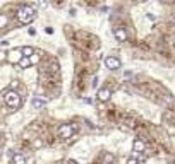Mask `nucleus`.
<instances>
[{"instance_id": "19", "label": "nucleus", "mask_w": 175, "mask_h": 164, "mask_svg": "<svg viewBox=\"0 0 175 164\" xmlns=\"http://www.w3.org/2000/svg\"><path fill=\"white\" fill-rule=\"evenodd\" d=\"M45 33H47V34H53V27L47 26V27H45Z\"/></svg>"}, {"instance_id": "24", "label": "nucleus", "mask_w": 175, "mask_h": 164, "mask_svg": "<svg viewBox=\"0 0 175 164\" xmlns=\"http://www.w3.org/2000/svg\"><path fill=\"white\" fill-rule=\"evenodd\" d=\"M172 22H173V26H175V16H173V17H172Z\"/></svg>"}, {"instance_id": "15", "label": "nucleus", "mask_w": 175, "mask_h": 164, "mask_svg": "<svg viewBox=\"0 0 175 164\" xmlns=\"http://www.w3.org/2000/svg\"><path fill=\"white\" fill-rule=\"evenodd\" d=\"M29 60H31V65H35V63H38V62H39V56L36 55V53H33V55L29 56Z\"/></svg>"}, {"instance_id": "1", "label": "nucleus", "mask_w": 175, "mask_h": 164, "mask_svg": "<svg viewBox=\"0 0 175 164\" xmlns=\"http://www.w3.org/2000/svg\"><path fill=\"white\" fill-rule=\"evenodd\" d=\"M35 16H36V10L33 9L31 5H22V7L17 9V19L22 24H29V22L35 19Z\"/></svg>"}, {"instance_id": "20", "label": "nucleus", "mask_w": 175, "mask_h": 164, "mask_svg": "<svg viewBox=\"0 0 175 164\" xmlns=\"http://www.w3.org/2000/svg\"><path fill=\"white\" fill-rule=\"evenodd\" d=\"M28 33H29V36H35L36 34V29H35V27H29V29H28Z\"/></svg>"}, {"instance_id": "9", "label": "nucleus", "mask_w": 175, "mask_h": 164, "mask_svg": "<svg viewBox=\"0 0 175 164\" xmlns=\"http://www.w3.org/2000/svg\"><path fill=\"white\" fill-rule=\"evenodd\" d=\"M132 149H134V152H136V154H139V152H143L146 149V144L143 142L141 138H136V140H134V144H132Z\"/></svg>"}, {"instance_id": "6", "label": "nucleus", "mask_w": 175, "mask_h": 164, "mask_svg": "<svg viewBox=\"0 0 175 164\" xmlns=\"http://www.w3.org/2000/svg\"><path fill=\"white\" fill-rule=\"evenodd\" d=\"M96 98H98V101H101V103H106V101L112 98V91H110L108 87H101V89H98Z\"/></svg>"}, {"instance_id": "13", "label": "nucleus", "mask_w": 175, "mask_h": 164, "mask_svg": "<svg viewBox=\"0 0 175 164\" xmlns=\"http://www.w3.org/2000/svg\"><path fill=\"white\" fill-rule=\"evenodd\" d=\"M21 52H22V56H31L35 53V50L31 46H24V48H21Z\"/></svg>"}, {"instance_id": "7", "label": "nucleus", "mask_w": 175, "mask_h": 164, "mask_svg": "<svg viewBox=\"0 0 175 164\" xmlns=\"http://www.w3.org/2000/svg\"><path fill=\"white\" fill-rule=\"evenodd\" d=\"M114 36H115L117 41H120V43H125L127 41V31L124 29V27H120V26L114 29Z\"/></svg>"}, {"instance_id": "5", "label": "nucleus", "mask_w": 175, "mask_h": 164, "mask_svg": "<svg viewBox=\"0 0 175 164\" xmlns=\"http://www.w3.org/2000/svg\"><path fill=\"white\" fill-rule=\"evenodd\" d=\"M21 58H22L21 48H14V50H10V52L7 53V62H9V63H19Z\"/></svg>"}, {"instance_id": "22", "label": "nucleus", "mask_w": 175, "mask_h": 164, "mask_svg": "<svg viewBox=\"0 0 175 164\" xmlns=\"http://www.w3.org/2000/svg\"><path fill=\"white\" fill-rule=\"evenodd\" d=\"M148 19H151V21H155V19H156V16H153V14H148Z\"/></svg>"}, {"instance_id": "12", "label": "nucleus", "mask_w": 175, "mask_h": 164, "mask_svg": "<svg viewBox=\"0 0 175 164\" xmlns=\"http://www.w3.org/2000/svg\"><path fill=\"white\" fill-rule=\"evenodd\" d=\"M115 161L114 154H110V152H105V155H103V164H112Z\"/></svg>"}, {"instance_id": "2", "label": "nucleus", "mask_w": 175, "mask_h": 164, "mask_svg": "<svg viewBox=\"0 0 175 164\" xmlns=\"http://www.w3.org/2000/svg\"><path fill=\"white\" fill-rule=\"evenodd\" d=\"M4 101L9 108H14V109H17L21 106V96L14 91V89H7L4 92Z\"/></svg>"}, {"instance_id": "17", "label": "nucleus", "mask_w": 175, "mask_h": 164, "mask_svg": "<svg viewBox=\"0 0 175 164\" xmlns=\"http://www.w3.org/2000/svg\"><path fill=\"white\" fill-rule=\"evenodd\" d=\"M127 164H139V162H137V157H136V155H134V157H131V159L127 161Z\"/></svg>"}, {"instance_id": "21", "label": "nucleus", "mask_w": 175, "mask_h": 164, "mask_svg": "<svg viewBox=\"0 0 175 164\" xmlns=\"http://www.w3.org/2000/svg\"><path fill=\"white\" fill-rule=\"evenodd\" d=\"M124 77H127V79H129V77H132V72H129V70H127V72L124 73Z\"/></svg>"}, {"instance_id": "3", "label": "nucleus", "mask_w": 175, "mask_h": 164, "mask_svg": "<svg viewBox=\"0 0 175 164\" xmlns=\"http://www.w3.org/2000/svg\"><path fill=\"white\" fill-rule=\"evenodd\" d=\"M74 135V127L69 125V123H64V125L58 127V137L60 138H70Z\"/></svg>"}, {"instance_id": "8", "label": "nucleus", "mask_w": 175, "mask_h": 164, "mask_svg": "<svg viewBox=\"0 0 175 164\" xmlns=\"http://www.w3.org/2000/svg\"><path fill=\"white\" fill-rule=\"evenodd\" d=\"M31 106H33L35 109H43L45 106H47V99L36 96V98H33V101H31Z\"/></svg>"}, {"instance_id": "23", "label": "nucleus", "mask_w": 175, "mask_h": 164, "mask_svg": "<svg viewBox=\"0 0 175 164\" xmlns=\"http://www.w3.org/2000/svg\"><path fill=\"white\" fill-rule=\"evenodd\" d=\"M35 147H41V140H36V142H35Z\"/></svg>"}, {"instance_id": "14", "label": "nucleus", "mask_w": 175, "mask_h": 164, "mask_svg": "<svg viewBox=\"0 0 175 164\" xmlns=\"http://www.w3.org/2000/svg\"><path fill=\"white\" fill-rule=\"evenodd\" d=\"M7 24H9V17L5 14H0V27H5Z\"/></svg>"}, {"instance_id": "4", "label": "nucleus", "mask_w": 175, "mask_h": 164, "mask_svg": "<svg viewBox=\"0 0 175 164\" xmlns=\"http://www.w3.org/2000/svg\"><path fill=\"white\" fill-rule=\"evenodd\" d=\"M105 65H106V69H110V70L122 69V62H120V58H117V56H112V55L105 58Z\"/></svg>"}, {"instance_id": "10", "label": "nucleus", "mask_w": 175, "mask_h": 164, "mask_svg": "<svg viewBox=\"0 0 175 164\" xmlns=\"http://www.w3.org/2000/svg\"><path fill=\"white\" fill-rule=\"evenodd\" d=\"M12 164H26V157L22 154H14L12 155Z\"/></svg>"}, {"instance_id": "18", "label": "nucleus", "mask_w": 175, "mask_h": 164, "mask_svg": "<svg viewBox=\"0 0 175 164\" xmlns=\"http://www.w3.org/2000/svg\"><path fill=\"white\" fill-rule=\"evenodd\" d=\"M4 60H7V53H5V52H0V62H4Z\"/></svg>"}, {"instance_id": "16", "label": "nucleus", "mask_w": 175, "mask_h": 164, "mask_svg": "<svg viewBox=\"0 0 175 164\" xmlns=\"http://www.w3.org/2000/svg\"><path fill=\"white\" fill-rule=\"evenodd\" d=\"M98 82H100V79H98L96 75H95V77H93V82H91V86H93V87H98Z\"/></svg>"}, {"instance_id": "11", "label": "nucleus", "mask_w": 175, "mask_h": 164, "mask_svg": "<svg viewBox=\"0 0 175 164\" xmlns=\"http://www.w3.org/2000/svg\"><path fill=\"white\" fill-rule=\"evenodd\" d=\"M19 67L21 69H28V67H31V60H29V56H22L21 62H19Z\"/></svg>"}]
</instances>
